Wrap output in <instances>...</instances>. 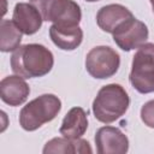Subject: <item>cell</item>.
Returning <instances> with one entry per match:
<instances>
[{"label":"cell","mask_w":154,"mask_h":154,"mask_svg":"<svg viewBox=\"0 0 154 154\" xmlns=\"http://www.w3.org/2000/svg\"><path fill=\"white\" fill-rule=\"evenodd\" d=\"M54 65L53 53L40 43L19 46L11 55V69L24 78H35L47 75Z\"/></svg>","instance_id":"6da1fadb"},{"label":"cell","mask_w":154,"mask_h":154,"mask_svg":"<svg viewBox=\"0 0 154 154\" xmlns=\"http://www.w3.org/2000/svg\"><path fill=\"white\" fill-rule=\"evenodd\" d=\"M130 105L126 90L117 83L103 85L93 101L94 117L105 124H109L125 114Z\"/></svg>","instance_id":"7a4b0ae2"},{"label":"cell","mask_w":154,"mask_h":154,"mask_svg":"<svg viewBox=\"0 0 154 154\" xmlns=\"http://www.w3.org/2000/svg\"><path fill=\"white\" fill-rule=\"evenodd\" d=\"M61 109V101L54 94H43L29 101L19 112V125L25 131H35L53 120Z\"/></svg>","instance_id":"3957f363"},{"label":"cell","mask_w":154,"mask_h":154,"mask_svg":"<svg viewBox=\"0 0 154 154\" xmlns=\"http://www.w3.org/2000/svg\"><path fill=\"white\" fill-rule=\"evenodd\" d=\"M129 79L138 93H154V43H143L137 48Z\"/></svg>","instance_id":"277c9868"},{"label":"cell","mask_w":154,"mask_h":154,"mask_svg":"<svg viewBox=\"0 0 154 154\" xmlns=\"http://www.w3.org/2000/svg\"><path fill=\"white\" fill-rule=\"evenodd\" d=\"M43 20L60 26H77L82 19L79 5L73 0H29Z\"/></svg>","instance_id":"5b68a950"},{"label":"cell","mask_w":154,"mask_h":154,"mask_svg":"<svg viewBox=\"0 0 154 154\" xmlns=\"http://www.w3.org/2000/svg\"><path fill=\"white\" fill-rule=\"evenodd\" d=\"M120 66L119 54L108 46H96L85 57L88 73L97 79H106L114 76Z\"/></svg>","instance_id":"8992f818"},{"label":"cell","mask_w":154,"mask_h":154,"mask_svg":"<svg viewBox=\"0 0 154 154\" xmlns=\"http://www.w3.org/2000/svg\"><path fill=\"white\" fill-rule=\"evenodd\" d=\"M113 41L124 52L138 48L148 40L149 31L147 25L135 17L122 24L113 34Z\"/></svg>","instance_id":"52a82bcc"},{"label":"cell","mask_w":154,"mask_h":154,"mask_svg":"<svg viewBox=\"0 0 154 154\" xmlns=\"http://www.w3.org/2000/svg\"><path fill=\"white\" fill-rule=\"evenodd\" d=\"M95 144L99 154H125L129 150V140L114 126H102L95 134Z\"/></svg>","instance_id":"ba28073f"},{"label":"cell","mask_w":154,"mask_h":154,"mask_svg":"<svg viewBox=\"0 0 154 154\" xmlns=\"http://www.w3.org/2000/svg\"><path fill=\"white\" fill-rule=\"evenodd\" d=\"M131 18H134L132 12L120 4L102 6L96 13V23L99 28L109 34H113L122 24Z\"/></svg>","instance_id":"9c48e42d"},{"label":"cell","mask_w":154,"mask_h":154,"mask_svg":"<svg viewBox=\"0 0 154 154\" xmlns=\"http://www.w3.org/2000/svg\"><path fill=\"white\" fill-rule=\"evenodd\" d=\"M30 94V87L19 75L7 76L0 82V97L10 106L24 103Z\"/></svg>","instance_id":"30bf717a"},{"label":"cell","mask_w":154,"mask_h":154,"mask_svg":"<svg viewBox=\"0 0 154 154\" xmlns=\"http://www.w3.org/2000/svg\"><path fill=\"white\" fill-rule=\"evenodd\" d=\"M12 20L25 35L36 34L43 22L40 11L30 2H18L14 6Z\"/></svg>","instance_id":"8fae6325"},{"label":"cell","mask_w":154,"mask_h":154,"mask_svg":"<svg viewBox=\"0 0 154 154\" xmlns=\"http://www.w3.org/2000/svg\"><path fill=\"white\" fill-rule=\"evenodd\" d=\"M88 129V117L82 107H72L64 117L59 128L60 135L66 138H79Z\"/></svg>","instance_id":"7c38bea8"},{"label":"cell","mask_w":154,"mask_h":154,"mask_svg":"<svg viewBox=\"0 0 154 154\" xmlns=\"http://www.w3.org/2000/svg\"><path fill=\"white\" fill-rule=\"evenodd\" d=\"M49 37L52 42L63 51L76 49L83 40V31L77 26H60L57 24L51 25Z\"/></svg>","instance_id":"4fadbf2b"},{"label":"cell","mask_w":154,"mask_h":154,"mask_svg":"<svg viewBox=\"0 0 154 154\" xmlns=\"http://www.w3.org/2000/svg\"><path fill=\"white\" fill-rule=\"evenodd\" d=\"M43 154L49 153H63V154H85L93 153V149L88 141L83 138H66L54 137L48 141L43 147Z\"/></svg>","instance_id":"5bb4252c"},{"label":"cell","mask_w":154,"mask_h":154,"mask_svg":"<svg viewBox=\"0 0 154 154\" xmlns=\"http://www.w3.org/2000/svg\"><path fill=\"white\" fill-rule=\"evenodd\" d=\"M22 34L13 20L2 19L0 22V51L4 53L14 52L20 45Z\"/></svg>","instance_id":"9a60e30c"},{"label":"cell","mask_w":154,"mask_h":154,"mask_svg":"<svg viewBox=\"0 0 154 154\" xmlns=\"http://www.w3.org/2000/svg\"><path fill=\"white\" fill-rule=\"evenodd\" d=\"M141 119L144 123V125L154 129V100H150L142 106Z\"/></svg>","instance_id":"2e32d148"},{"label":"cell","mask_w":154,"mask_h":154,"mask_svg":"<svg viewBox=\"0 0 154 154\" xmlns=\"http://www.w3.org/2000/svg\"><path fill=\"white\" fill-rule=\"evenodd\" d=\"M85 1H88V2H95V1H100V0H85Z\"/></svg>","instance_id":"e0dca14e"},{"label":"cell","mask_w":154,"mask_h":154,"mask_svg":"<svg viewBox=\"0 0 154 154\" xmlns=\"http://www.w3.org/2000/svg\"><path fill=\"white\" fill-rule=\"evenodd\" d=\"M150 1V4H152V7H154V0H149Z\"/></svg>","instance_id":"ac0fdd59"},{"label":"cell","mask_w":154,"mask_h":154,"mask_svg":"<svg viewBox=\"0 0 154 154\" xmlns=\"http://www.w3.org/2000/svg\"><path fill=\"white\" fill-rule=\"evenodd\" d=\"M153 12H154V7H153Z\"/></svg>","instance_id":"d6986e66"}]
</instances>
